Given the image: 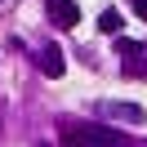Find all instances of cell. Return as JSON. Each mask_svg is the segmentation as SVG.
<instances>
[{
    "label": "cell",
    "mask_w": 147,
    "mask_h": 147,
    "mask_svg": "<svg viewBox=\"0 0 147 147\" xmlns=\"http://www.w3.org/2000/svg\"><path fill=\"white\" fill-rule=\"evenodd\" d=\"M49 18H54V27H76L80 22V5L76 0H45Z\"/></svg>",
    "instance_id": "cell-1"
},
{
    "label": "cell",
    "mask_w": 147,
    "mask_h": 147,
    "mask_svg": "<svg viewBox=\"0 0 147 147\" xmlns=\"http://www.w3.org/2000/svg\"><path fill=\"white\" fill-rule=\"evenodd\" d=\"M102 116H111V120H125V125H143V107L138 102H102Z\"/></svg>",
    "instance_id": "cell-2"
},
{
    "label": "cell",
    "mask_w": 147,
    "mask_h": 147,
    "mask_svg": "<svg viewBox=\"0 0 147 147\" xmlns=\"http://www.w3.org/2000/svg\"><path fill=\"white\" fill-rule=\"evenodd\" d=\"M36 63H40V71H45L49 80H58V76H63V49H58V45H45Z\"/></svg>",
    "instance_id": "cell-3"
},
{
    "label": "cell",
    "mask_w": 147,
    "mask_h": 147,
    "mask_svg": "<svg viewBox=\"0 0 147 147\" xmlns=\"http://www.w3.org/2000/svg\"><path fill=\"white\" fill-rule=\"evenodd\" d=\"M98 31H102V36H120V13H116V9H102Z\"/></svg>",
    "instance_id": "cell-4"
},
{
    "label": "cell",
    "mask_w": 147,
    "mask_h": 147,
    "mask_svg": "<svg viewBox=\"0 0 147 147\" xmlns=\"http://www.w3.org/2000/svg\"><path fill=\"white\" fill-rule=\"evenodd\" d=\"M129 5H134V13H138V18H147V0H129Z\"/></svg>",
    "instance_id": "cell-5"
}]
</instances>
